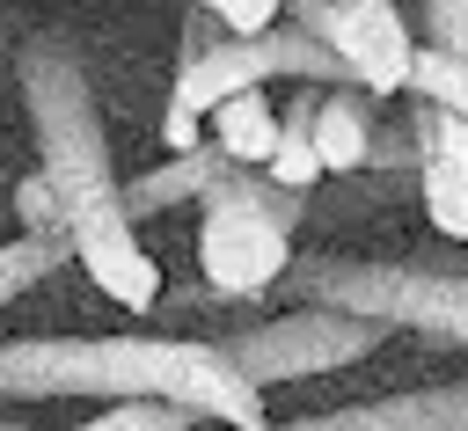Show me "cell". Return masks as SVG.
I'll return each mask as SVG.
<instances>
[{
	"instance_id": "15",
	"label": "cell",
	"mask_w": 468,
	"mask_h": 431,
	"mask_svg": "<svg viewBox=\"0 0 468 431\" xmlns=\"http://www.w3.org/2000/svg\"><path fill=\"white\" fill-rule=\"evenodd\" d=\"M410 95L446 102V110L468 117V58H461V51H439V44H417V58H410Z\"/></svg>"
},
{
	"instance_id": "7",
	"label": "cell",
	"mask_w": 468,
	"mask_h": 431,
	"mask_svg": "<svg viewBox=\"0 0 468 431\" xmlns=\"http://www.w3.org/2000/svg\"><path fill=\"white\" fill-rule=\"evenodd\" d=\"M314 431H468V380L380 394V402H344V409L314 416Z\"/></svg>"
},
{
	"instance_id": "13",
	"label": "cell",
	"mask_w": 468,
	"mask_h": 431,
	"mask_svg": "<svg viewBox=\"0 0 468 431\" xmlns=\"http://www.w3.org/2000/svg\"><path fill=\"white\" fill-rule=\"evenodd\" d=\"M73 263V234L66 226H44V234H15V241H0V307H15L22 292H37L44 278H58Z\"/></svg>"
},
{
	"instance_id": "6",
	"label": "cell",
	"mask_w": 468,
	"mask_h": 431,
	"mask_svg": "<svg viewBox=\"0 0 468 431\" xmlns=\"http://www.w3.org/2000/svg\"><path fill=\"white\" fill-rule=\"evenodd\" d=\"M410 146H417V205L439 241H468V117L446 102L410 95Z\"/></svg>"
},
{
	"instance_id": "20",
	"label": "cell",
	"mask_w": 468,
	"mask_h": 431,
	"mask_svg": "<svg viewBox=\"0 0 468 431\" xmlns=\"http://www.w3.org/2000/svg\"><path fill=\"white\" fill-rule=\"evenodd\" d=\"M0 431H7V402H0Z\"/></svg>"
},
{
	"instance_id": "5",
	"label": "cell",
	"mask_w": 468,
	"mask_h": 431,
	"mask_svg": "<svg viewBox=\"0 0 468 431\" xmlns=\"http://www.w3.org/2000/svg\"><path fill=\"white\" fill-rule=\"evenodd\" d=\"M292 15L344 58V73L388 102V95H410V58L424 44V29L395 7V0H292Z\"/></svg>"
},
{
	"instance_id": "12",
	"label": "cell",
	"mask_w": 468,
	"mask_h": 431,
	"mask_svg": "<svg viewBox=\"0 0 468 431\" xmlns=\"http://www.w3.org/2000/svg\"><path fill=\"white\" fill-rule=\"evenodd\" d=\"M314 102H322V88L314 80H292V102L278 110V146H271V161H263V175L271 183H285V190H314L329 168H322V146H314Z\"/></svg>"
},
{
	"instance_id": "16",
	"label": "cell",
	"mask_w": 468,
	"mask_h": 431,
	"mask_svg": "<svg viewBox=\"0 0 468 431\" xmlns=\"http://www.w3.org/2000/svg\"><path fill=\"white\" fill-rule=\"evenodd\" d=\"M417 22H424V44H439V51H461V58H468V0H424V7H417Z\"/></svg>"
},
{
	"instance_id": "14",
	"label": "cell",
	"mask_w": 468,
	"mask_h": 431,
	"mask_svg": "<svg viewBox=\"0 0 468 431\" xmlns=\"http://www.w3.org/2000/svg\"><path fill=\"white\" fill-rule=\"evenodd\" d=\"M190 424H205V416L168 394H117L88 416V431H190Z\"/></svg>"
},
{
	"instance_id": "17",
	"label": "cell",
	"mask_w": 468,
	"mask_h": 431,
	"mask_svg": "<svg viewBox=\"0 0 468 431\" xmlns=\"http://www.w3.org/2000/svg\"><path fill=\"white\" fill-rule=\"evenodd\" d=\"M15 219H22L29 234H44V226H66V219H58V197H51V183H44V168L15 183Z\"/></svg>"
},
{
	"instance_id": "8",
	"label": "cell",
	"mask_w": 468,
	"mask_h": 431,
	"mask_svg": "<svg viewBox=\"0 0 468 431\" xmlns=\"http://www.w3.org/2000/svg\"><path fill=\"white\" fill-rule=\"evenodd\" d=\"M395 329H417V336H439V343L468 351V270H453V263H402Z\"/></svg>"
},
{
	"instance_id": "18",
	"label": "cell",
	"mask_w": 468,
	"mask_h": 431,
	"mask_svg": "<svg viewBox=\"0 0 468 431\" xmlns=\"http://www.w3.org/2000/svg\"><path fill=\"white\" fill-rule=\"evenodd\" d=\"M197 7H212L219 29H234V37H256V29H271L285 15V0H197Z\"/></svg>"
},
{
	"instance_id": "19",
	"label": "cell",
	"mask_w": 468,
	"mask_h": 431,
	"mask_svg": "<svg viewBox=\"0 0 468 431\" xmlns=\"http://www.w3.org/2000/svg\"><path fill=\"white\" fill-rule=\"evenodd\" d=\"M161 146L183 153V146H205V117L183 110V102H161Z\"/></svg>"
},
{
	"instance_id": "4",
	"label": "cell",
	"mask_w": 468,
	"mask_h": 431,
	"mask_svg": "<svg viewBox=\"0 0 468 431\" xmlns=\"http://www.w3.org/2000/svg\"><path fill=\"white\" fill-rule=\"evenodd\" d=\"M388 336H395V329L373 321V314H344V307H307V300H300V307L278 314V321H256V329L219 336V351H227V358L271 394V387H285V380L344 373V365L373 358Z\"/></svg>"
},
{
	"instance_id": "11",
	"label": "cell",
	"mask_w": 468,
	"mask_h": 431,
	"mask_svg": "<svg viewBox=\"0 0 468 431\" xmlns=\"http://www.w3.org/2000/svg\"><path fill=\"white\" fill-rule=\"evenodd\" d=\"M205 139H212L234 168H263L271 146H278V110H271V95H263V88H241V95L212 102V110H205Z\"/></svg>"
},
{
	"instance_id": "2",
	"label": "cell",
	"mask_w": 468,
	"mask_h": 431,
	"mask_svg": "<svg viewBox=\"0 0 468 431\" xmlns=\"http://www.w3.org/2000/svg\"><path fill=\"white\" fill-rule=\"evenodd\" d=\"M117 402V394H168L212 424L263 431V387L197 336H15L0 343V402Z\"/></svg>"
},
{
	"instance_id": "1",
	"label": "cell",
	"mask_w": 468,
	"mask_h": 431,
	"mask_svg": "<svg viewBox=\"0 0 468 431\" xmlns=\"http://www.w3.org/2000/svg\"><path fill=\"white\" fill-rule=\"evenodd\" d=\"M15 88H22L29 131H37V168L58 197L66 234H73V263L124 314H161L168 278H161L154 248L139 241V219L124 212L110 131H102V110H95V88H88V66H80L73 37L37 29L15 51Z\"/></svg>"
},
{
	"instance_id": "10",
	"label": "cell",
	"mask_w": 468,
	"mask_h": 431,
	"mask_svg": "<svg viewBox=\"0 0 468 431\" xmlns=\"http://www.w3.org/2000/svg\"><path fill=\"white\" fill-rule=\"evenodd\" d=\"M234 161L205 139V146H183L168 168H154V175H139V183H124V212L132 219H154V212H176V205H190V197H205L219 175H227Z\"/></svg>"
},
{
	"instance_id": "9",
	"label": "cell",
	"mask_w": 468,
	"mask_h": 431,
	"mask_svg": "<svg viewBox=\"0 0 468 431\" xmlns=\"http://www.w3.org/2000/svg\"><path fill=\"white\" fill-rule=\"evenodd\" d=\"M373 131H380V117H373V95L358 80L322 88V102H314V146H322L329 175H358L373 161Z\"/></svg>"
},
{
	"instance_id": "3",
	"label": "cell",
	"mask_w": 468,
	"mask_h": 431,
	"mask_svg": "<svg viewBox=\"0 0 468 431\" xmlns=\"http://www.w3.org/2000/svg\"><path fill=\"white\" fill-rule=\"evenodd\" d=\"M197 205H205V219H197L205 292L212 300H271L292 263V226H300L307 197L271 183L263 168H227Z\"/></svg>"
}]
</instances>
